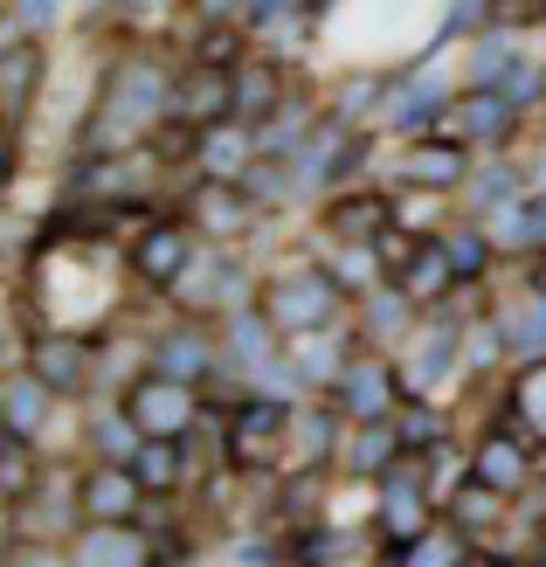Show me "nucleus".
I'll return each instance as SVG.
<instances>
[{"instance_id":"f257e3e1","label":"nucleus","mask_w":546,"mask_h":567,"mask_svg":"<svg viewBox=\"0 0 546 567\" xmlns=\"http://www.w3.org/2000/svg\"><path fill=\"white\" fill-rule=\"evenodd\" d=\"M166 104H174L166 76L153 63H125L119 76H111V91H104V111H97V125H91V146H125V138L138 125H153Z\"/></svg>"},{"instance_id":"f03ea898","label":"nucleus","mask_w":546,"mask_h":567,"mask_svg":"<svg viewBox=\"0 0 546 567\" xmlns=\"http://www.w3.org/2000/svg\"><path fill=\"white\" fill-rule=\"evenodd\" d=\"M332 311H339V284H332V270H291V277H277L270 291H264V319H270V332H319Z\"/></svg>"},{"instance_id":"7ed1b4c3","label":"nucleus","mask_w":546,"mask_h":567,"mask_svg":"<svg viewBox=\"0 0 546 567\" xmlns=\"http://www.w3.org/2000/svg\"><path fill=\"white\" fill-rule=\"evenodd\" d=\"M125 415H132V430L146 436V443H181L187 422H194V394H187L181 381H159V374H153V381L132 388Z\"/></svg>"},{"instance_id":"20e7f679","label":"nucleus","mask_w":546,"mask_h":567,"mask_svg":"<svg viewBox=\"0 0 546 567\" xmlns=\"http://www.w3.org/2000/svg\"><path fill=\"white\" fill-rule=\"evenodd\" d=\"M138 277L146 284H181L187 277V264H194V236L181 229V221H166V229H146L138 236Z\"/></svg>"},{"instance_id":"39448f33","label":"nucleus","mask_w":546,"mask_h":567,"mask_svg":"<svg viewBox=\"0 0 546 567\" xmlns=\"http://www.w3.org/2000/svg\"><path fill=\"white\" fill-rule=\"evenodd\" d=\"M138 505V477L125 464H104L83 477V519L91 526H125V513Z\"/></svg>"},{"instance_id":"423d86ee","label":"nucleus","mask_w":546,"mask_h":567,"mask_svg":"<svg viewBox=\"0 0 546 567\" xmlns=\"http://www.w3.org/2000/svg\"><path fill=\"white\" fill-rule=\"evenodd\" d=\"M471 477H477V492L512 498V492L526 485V450L512 443V436H484V443H477V457H471Z\"/></svg>"},{"instance_id":"0eeeda50","label":"nucleus","mask_w":546,"mask_h":567,"mask_svg":"<svg viewBox=\"0 0 546 567\" xmlns=\"http://www.w3.org/2000/svg\"><path fill=\"white\" fill-rule=\"evenodd\" d=\"M28 360H35L28 374H35L49 394H76V388H83V347H76L70 332H55V339H35V347H28Z\"/></svg>"},{"instance_id":"6e6552de","label":"nucleus","mask_w":546,"mask_h":567,"mask_svg":"<svg viewBox=\"0 0 546 567\" xmlns=\"http://www.w3.org/2000/svg\"><path fill=\"white\" fill-rule=\"evenodd\" d=\"M76 567H146V540H138L132 526H91Z\"/></svg>"},{"instance_id":"1a4fd4ad","label":"nucleus","mask_w":546,"mask_h":567,"mask_svg":"<svg viewBox=\"0 0 546 567\" xmlns=\"http://www.w3.org/2000/svg\"><path fill=\"white\" fill-rule=\"evenodd\" d=\"M512 118H519V111H512L498 91H471L464 104L450 111V125L464 132V138H505V132H512Z\"/></svg>"},{"instance_id":"9d476101","label":"nucleus","mask_w":546,"mask_h":567,"mask_svg":"<svg viewBox=\"0 0 546 567\" xmlns=\"http://www.w3.org/2000/svg\"><path fill=\"white\" fill-rule=\"evenodd\" d=\"M339 394H347V409L360 422H388V367L381 360H360L347 381H339Z\"/></svg>"},{"instance_id":"9b49d317","label":"nucleus","mask_w":546,"mask_h":567,"mask_svg":"<svg viewBox=\"0 0 546 567\" xmlns=\"http://www.w3.org/2000/svg\"><path fill=\"white\" fill-rule=\"evenodd\" d=\"M200 367H208V339H200V332H166L159 339V381H200Z\"/></svg>"},{"instance_id":"f8f14e48","label":"nucleus","mask_w":546,"mask_h":567,"mask_svg":"<svg viewBox=\"0 0 546 567\" xmlns=\"http://www.w3.org/2000/svg\"><path fill=\"white\" fill-rule=\"evenodd\" d=\"M277 430H284V409H270V402H249L236 422H228V450H236V457L249 464V457H256V450H264Z\"/></svg>"},{"instance_id":"ddd939ff","label":"nucleus","mask_w":546,"mask_h":567,"mask_svg":"<svg viewBox=\"0 0 546 567\" xmlns=\"http://www.w3.org/2000/svg\"><path fill=\"white\" fill-rule=\"evenodd\" d=\"M498 339L519 347V353H546V298H526V305L498 311Z\"/></svg>"},{"instance_id":"4468645a","label":"nucleus","mask_w":546,"mask_h":567,"mask_svg":"<svg viewBox=\"0 0 546 567\" xmlns=\"http://www.w3.org/2000/svg\"><path fill=\"white\" fill-rule=\"evenodd\" d=\"M42 402H49V388H42L35 374L0 388V409H8V436H35V430H42Z\"/></svg>"},{"instance_id":"2eb2a0df","label":"nucleus","mask_w":546,"mask_h":567,"mask_svg":"<svg viewBox=\"0 0 546 567\" xmlns=\"http://www.w3.org/2000/svg\"><path fill=\"white\" fill-rule=\"evenodd\" d=\"M35 70H42L35 49H8V55H0V104H8V111H28V97H35Z\"/></svg>"},{"instance_id":"dca6fc26","label":"nucleus","mask_w":546,"mask_h":567,"mask_svg":"<svg viewBox=\"0 0 546 567\" xmlns=\"http://www.w3.org/2000/svg\"><path fill=\"white\" fill-rule=\"evenodd\" d=\"M456 174H464V153H456V146H415L409 159H401V181H429V187H450Z\"/></svg>"},{"instance_id":"f3484780","label":"nucleus","mask_w":546,"mask_h":567,"mask_svg":"<svg viewBox=\"0 0 546 567\" xmlns=\"http://www.w3.org/2000/svg\"><path fill=\"white\" fill-rule=\"evenodd\" d=\"M132 477H138V492H166L181 477V443H146L132 457Z\"/></svg>"},{"instance_id":"a211bd4d","label":"nucleus","mask_w":546,"mask_h":567,"mask_svg":"<svg viewBox=\"0 0 546 567\" xmlns=\"http://www.w3.org/2000/svg\"><path fill=\"white\" fill-rule=\"evenodd\" d=\"M388 533L394 540H422V492L409 485V477L388 485Z\"/></svg>"},{"instance_id":"6ab92c4d","label":"nucleus","mask_w":546,"mask_h":567,"mask_svg":"<svg viewBox=\"0 0 546 567\" xmlns=\"http://www.w3.org/2000/svg\"><path fill=\"white\" fill-rule=\"evenodd\" d=\"M450 284V257H443V243H422L415 257H409V298H429V291H443Z\"/></svg>"},{"instance_id":"aec40b11","label":"nucleus","mask_w":546,"mask_h":567,"mask_svg":"<svg viewBox=\"0 0 546 567\" xmlns=\"http://www.w3.org/2000/svg\"><path fill=\"white\" fill-rule=\"evenodd\" d=\"M450 367H456V339H450V332H429V339H422V367H415V388H436V381L450 374Z\"/></svg>"},{"instance_id":"412c9836","label":"nucleus","mask_w":546,"mask_h":567,"mask_svg":"<svg viewBox=\"0 0 546 567\" xmlns=\"http://www.w3.org/2000/svg\"><path fill=\"white\" fill-rule=\"evenodd\" d=\"M270 83H277L270 70H243L236 91H228V104H236V111H264V104H270Z\"/></svg>"},{"instance_id":"4be33fe9","label":"nucleus","mask_w":546,"mask_h":567,"mask_svg":"<svg viewBox=\"0 0 546 567\" xmlns=\"http://www.w3.org/2000/svg\"><path fill=\"white\" fill-rule=\"evenodd\" d=\"M498 70H512V42H505V35H484V42L471 49V76L484 83V76H498Z\"/></svg>"},{"instance_id":"5701e85b","label":"nucleus","mask_w":546,"mask_h":567,"mask_svg":"<svg viewBox=\"0 0 546 567\" xmlns=\"http://www.w3.org/2000/svg\"><path fill=\"white\" fill-rule=\"evenodd\" d=\"M381 457H394V430H388V422H367V436L353 443V464H360V471H373Z\"/></svg>"},{"instance_id":"b1692460","label":"nucleus","mask_w":546,"mask_h":567,"mask_svg":"<svg viewBox=\"0 0 546 567\" xmlns=\"http://www.w3.org/2000/svg\"><path fill=\"white\" fill-rule=\"evenodd\" d=\"M443 257H450V277H477V270H484V243H477V236H450Z\"/></svg>"},{"instance_id":"393cba45","label":"nucleus","mask_w":546,"mask_h":567,"mask_svg":"<svg viewBox=\"0 0 546 567\" xmlns=\"http://www.w3.org/2000/svg\"><path fill=\"white\" fill-rule=\"evenodd\" d=\"M228 339H236V353H243L249 367H264V326H256L249 311H236V319H228Z\"/></svg>"},{"instance_id":"a878e982","label":"nucleus","mask_w":546,"mask_h":567,"mask_svg":"<svg viewBox=\"0 0 546 567\" xmlns=\"http://www.w3.org/2000/svg\"><path fill=\"white\" fill-rule=\"evenodd\" d=\"M519 415H533L539 422V430H546V360L533 367V374L519 381Z\"/></svg>"},{"instance_id":"bb28decb","label":"nucleus","mask_w":546,"mask_h":567,"mask_svg":"<svg viewBox=\"0 0 546 567\" xmlns=\"http://www.w3.org/2000/svg\"><path fill=\"white\" fill-rule=\"evenodd\" d=\"M409 567H464L443 540H415V554H409Z\"/></svg>"},{"instance_id":"cd10ccee","label":"nucleus","mask_w":546,"mask_h":567,"mask_svg":"<svg viewBox=\"0 0 546 567\" xmlns=\"http://www.w3.org/2000/svg\"><path fill=\"white\" fill-rule=\"evenodd\" d=\"M14 8H21V28H49L63 0H14Z\"/></svg>"},{"instance_id":"c85d7f7f","label":"nucleus","mask_w":546,"mask_h":567,"mask_svg":"<svg viewBox=\"0 0 546 567\" xmlns=\"http://www.w3.org/2000/svg\"><path fill=\"white\" fill-rule=\"evenodd\" d=\"M0 567H63V560H55L49 547H14L8 560H0Z\"/></svg>"},{"instance_id":"c756f323","label":"nucleus","mask_w":546,"mask_h":567,"mask_svg":"<svg viewBox=\"0 0 546 567\" xmlns=\"http://www.w3.org/2000/svg\"><path fill=\"white\" fill-rule=\"evenodd\" d=\"M97 443H104V450H111V443H119V450H125L132 436H125V422H97Z\"/></svg>"},{"instance_id":"7c9ffc66","label":"nucleus","mask_w":546,"mask_h":567,"mask_svg":"<svg viewBox=\"0 0 546 567\" xmlns=\"http://www.w3.org/2000/svg\"><path fill=\"white\" fill-rule=\"evenodd\" d=\"M200 8H208V14H222V8H236V0H200Z\"/></svg>"},{"instance_id":"2f4dec72","label":"nucleus","mask_w":546,"mask_h":567,"mask_svg":"<svg viewBox=\"0 0 546 567\" xmlns=\"http://www.w3.org/2000/svg\"><path fill=\"white\" fill-rule=\"evenodd\" d=\"M533 277H539V298H546V257H539V270H533Z\"/></svg>"},{"instance_id":"473e14b6","label":"nucleus","mask_w":546,"mask_h":567,"mask_svg":"<svg viewBox=\"0 0 546 567\" xmlns=\"http://www.w3.org/2000/svg\"><path fill=\"white\" fill-rule=\"evenodd\" d=\"M464 567H498V560H484V554H471V560H464Z\"/></svg>"}]
</instances>
